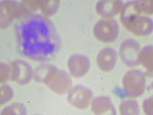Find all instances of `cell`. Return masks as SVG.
<instances>
[{
  "label": "cell",
  "mask_w": 153,
  "mask_h": 115,
  "mask_svg": "<svg viewBox=\"0 0 153 115\" xmlns=\"http://www.w3.org/2000/svg\"><path fill=\"white\" fill-rule=\"evenodd\" d=\"M25 109L22 105H12L5 108L2 111V114H25Z\"/></svg>",
  "instance_id": "cell-18"
},
{
  "label": "cell",
  "mask_w": 153,
  "mask_h": 115,
  "mask_svg": "<svg viewBox=\"0 0 153 115\" xmlns=\"http://www.w3.org/2000/svg\"><path fill=\"white\" fill-rule=\"evenodd\" d=\"M93 32L97 40L104 43H111L118 36V24L114 19H100L94 25Z\"/></svg>",
  "instance_id": "cell-5"
},
{
  "label": "cell",
  "mask_w": 153,
  "mask_h": 115,
  "mask_svg": "<svg viewBox=\"0 0 153 115\" xmlns=\"http://www.w3.org/2000/svg\"><path fill=\"white\" fill-rule=\"evenodd\" d=\"M121 12V22L132 33L139 36H146L152 33V22L139 12L134 2L126 4Z\"/></svg>",
  "instance_id": "cell-2"
},
{
  "label": "cell",
  "mask_w": 153,
  "mask_h": 115,
  "mask_svg": "<svg viewBox=\"0 0 153 115\" xmlns=\"http://www.w3.org/2000/svg\"><path fill=\"white\" fill-rule=\"evenodd\" d=\"M143 110L146 114H152V97H150L144 101Z\"/></svg>",
  "instance_id": "cell-21"
},
{
  "label": "cell",
  "mask_w": 153,
  "mask_h": 115,
  "mask_svg": "<svg viewBox=\"0 0 153 115\" xmlns=\"http://www.w3.org/2000/svg\"><path fill=\"white\" fill-rule=\"evenodd\" d=\"M124 97L137 98L145 91V76L139 71H130L124 75L122 81Z\"/></svg>",
  "instance_id": "cell-4"
},
{
  "label": "cell",
  "mask_w": 153,
  "mask_h": 115,
  "mask_svg": "<svg viewBox=\"0 0 153 115\" xmlns=\"http://www.w3.org/2000/svg\"><path fill=\"white\" fill-rule=\"evenodd\" d=\"M91 110L95 114H115V108L111 101L106 97H98L93 101Z\"/></svg>",
  "instance_id": "cell-13"
},
{
  "label": "cell",
  "mask_w": 153,
  "mask_h": 115,
  "mask_svg": "<svg viewBox=\"0 0 153 115\" xmlns=\"http://www.w3.org/2000/svg\"><path fill=\"white\" fill-rule=\"evenodd\" d=\"M93 98V94L89 89L81 86L74 87L68 95V101L75 108L84 110L89 106Z\"/></svg>",
  "instance_id": "cell-9"
},
{
  "label": "cell",
  "mask_w": 153,
  "mask_h": 115,
  "mask_svg": "<svg viewBox=\"0 0 153 115\" xmlns=\"http://www.w3.org/2000/svg\"><path fill=\"white\" fill-rule=\"evenodd\" d=\"M120 111L121 114H139V105L136 101H124L120 105Z\"/></svg>",
  "instance_id": "cell-16"
},
{
  "label": "cell",
  "mask_w": 153,
  "mask_h": 115,
  "mask_svg": "<svg viewBox=\"0 0 153 115\" xmlns=\"http://www.w3.org/2000/svg\"><path fill=\"white\" fill-rule=\"evenodd\" d=\"M10 70L11 80L21 85L28 84L33 75L29 65L22 61H17L12 63Z\"/></svg>",
  "instance_id": "cell-8"
},
{
  "label": "cell",
  "mask_w": 153,
  "mask_h": 115,
  "mask_svg": "<svg viewBox=\"0 0 153 115\" xmlns=\"http://www.w3.org/2000/svg\"><path fill=\"white\" fill-rule=\"evenodd\" d=\"M17 39L23 54L35 61L50 59L59 49L54 25L42 16L25 19L18 28Z\"/></svg>",
  "instance_id": "cell-1"
},
{
  "label": "cell",
  "mask_w": 153,
  "mask_h": 115,
  "mask_svg": "<svg viewBox=\"0 0 153 115\" xmlns=\"http://www.w3.org/2000/svg\"><path fill=\"white\" fill-rule=\"evenodd\" d=\"M23 3L25 5V8L28 9L29 10L36 11L38 8V1H33V0H29V1H23Z\"/></svg>",
  "instance_id": "cell-22"
},
{
  "label": "cell",
  "mask_w": 153,
  "mask_h": 115,
  "mask_svg": "<svg viewBox=\"0 0 153 115\" xmlns=\"http://www.w3.org/2000/svg\"><path fill=\"white\" fill-rule=\"evenodd\" d=\"M10 67L4 63L1 64V72H0V81L1 83H5L10 78Z\"/></svg>",
  "instance_id": "cell-20"
},
{
  "label": "cell",
  "mask_w": 153,
  "mask_h": 115,
  "mask_svg": "<svg viewBox=\"0 0 153 115\" xmlns=\"http://www.w3.org/2000/svg\"><path fill=\"white\" fill-rule=\"evenodd\" d=\"M13 98V91L8 85H4L1 87V105L9 102Z\"/></svg>",
  "instance_id": "cell-19"
},
{
  "label": "cell",
  "mask_w": 153,
  "mask_h": 115,
  "mask_svg": "<svg viewBox=\"0 0 153 115\" xmlns=\"http://www.w3.org/2000/svg\"><path fill=\"white\" fill-rule=\"evenodd\" d=\"M59 1L57 0H43L38 1V8L41 9L44 15L47 16H53L55 14L59 8Z\"/></svg>",
  "instance_id": "cell-15"
},
{
  "label": "cell",
  "mask_w": 153,
  "mask_h": 115,
  "mask_svg": "<svg viewBox=\"0 0 153 115\" xmlns=\"http://www.w3.org/2000/svg\"><path fill=\"white\" fill-rule=\"evenodd\" d=\"M124 5L122 1L117 0H103L100 1L97 5V12L101 16L109 19L120 13Z\"/></svg>",
  "instance_id": "cell-12"
},
{
  "label": "cell",
  "mask_w": 153,
  "mask_h": 115,
  "mask_svg": "<svg viewBox=\"0 0 153 115\" xmlns=\"http://www.w3.org/2000/svg\"><path fill=\"white\" fill-rule=\"evenodd\" d=\"M138 61L149 72H152V46H146L139 52Z\"/></svg>",
  "instance_id": "cell-14"
},
{
  "label": "cell",
  "mask_w": 153,
  "mask_h": 115,
  "mask_svg": "<svg viewBox=\"0 0 153 115\" xmlns=\"http://www.w3.org/2000/svg\"><path fill=\"white\" fill-rule=\"evenodd\" d=\"M40 78L47 87L58 94H64L70 91L71 87V80L65 72L58 70L55 67L48 66L44 68Z\"/></svg>",
  "instance_id": "cell-3"
},
{
  "label": "cell",
  "mask_w": 153,
  "mask_h": 115,
  "mask_svg": "<svg viewBox=\"0 0 153 115\" xmlns=\"http://www.w3.org/2000/svg\"><path fill=\"white\" fill-rule=\"evenodd\" d=\"M117 60V54L114 49L106 48L99 52L97 58V63L100 69L109 72L114 68Z\"/></svg>",
  "instance_id": "cell-11"
},
{
  "label": "cell",
  "mask_w": 153,
  "mask_h": 115,
  "mask_svg": "<svg viewBox=\"0 0 153 115\" xmlns=\"http://www.w3.org/2000/svg\"><path fill=\"white\" fill-rule=\"evenodd\" d=\"M136 9L142 15L152 14V1L142 0V1H133Z\"/></svg>",
  "instance_id": "cell-17"
},
{
  "label": "cell",
  "mask_w": 153,
  "mask_h": 115,
  "mask_svg": "<svg viewBox=\"0 0 153 115\" xmlns=\"http://www.w3.org/2000/svg\"><path fill=\"white\" fill-rule=\"evenodd\" d=\"M68 67L71 75L75 78H81L88 72L91 62L85 56L74 55L68 60Z\"/></svg>",
  "instance_id": "cell-10"
},
{
  "label": "cell",
  "mask_w": 153,
  "mask_h": 115,
  "mask_svg": "<svg viewBox=\"0 0 153 115\" xmlns=\"http://www.w3.org/2000/svg\"><path fill=\"white\" fill-rule=\"evenodd\" d=\"M139 43L132 39L123 41L120 47V58L124 64L129 67H135L139 65Z\"/></svg>",
  "instance_id": "cell-7"
},
{
  "label": "cell",
  "mask_w": 153,
  "mask_h": 115,
  "mask_svg": "<svg viewBox=\"0 0 153 115\" xmlns=\"http://www.w3.org/2000/svg\"><path fill=\"white\" fill-rule=\"evenodd\" d=\"M25 6L16 2H2L1 3V27L2 28H6L15 19L25 14Z\"/></svg>",
  "instance_id": "cell-6"
}]
</instances>
